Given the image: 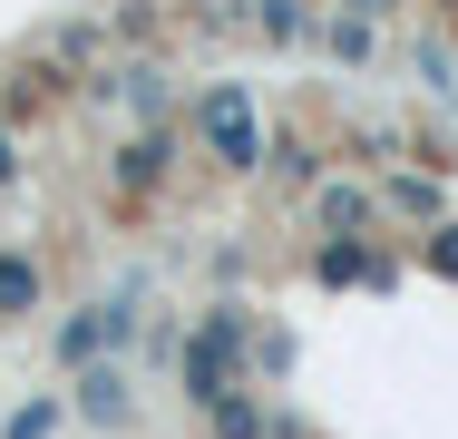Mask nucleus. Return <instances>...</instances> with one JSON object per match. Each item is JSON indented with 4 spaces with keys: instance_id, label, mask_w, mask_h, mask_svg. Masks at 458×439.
<instances>
[{
    "instance_id": "1",
    "label": "nucleus",
    "mask_w": 458,
    "mask_h": 439,
    "mask_svg": "<svg viewBox=\"0 0 458 439\" xmlns=\"http://www.w3.org/2000/svg\"><path fill=\"white\" fill-rule=\"evenodd\" d=\"M234 351H244V323H234V313H215V323L195 332V351H185V391H195L205 410L234 391Z\"/></svg>"
},
{
    "instance_id": "6",
    "label": "nucleus",
    "mask_w": 458,
    "mask_h": 439,
    "mask_svg": "<svg viewBox=\"0 0 458 439\" xmlns=\"http://www.w3.org/2000/svg\"><path fill=\"white\" fill-rule=\"evenodd\" d=\"M215 439H264V410L225 391V400H215Z\"/></svg>"
},
{
    "instance_id": "2",
    "label": "nucleus",
    "mask_w": 458,
    "mask_h": 439,
    "mask_svg": "<svg viewBox=\"0 0 458 439\" xmlns=\"http://www.w3.org/2000/svg\"><path fill=\"white\" fill-rule=\"evenodd\" d=\"M195 127H205V147H215L225 167H254V157H264V137H254V108H244L234 88H215V98L195 108Z\"/></svg>"
},
{
    "instance_id": "10",
    "label": "nucleus",
    "mask_w": 458,
    "mask_h": 439,
    "mask_svg": "<svg viewBox=\"0 0 458 439\" xmlns=\"http://www.w3.org/2000/svg\"><path fill=\"white\" fill-rule=\"evenodd\" d=\"M390 205H400V215H429L439 195H429V176H390Z\"/></svg>"
},
{
    "instance_id": "11",
    "label": "nucleus",
    "mask_w": 458,
    "mask_h": 439,
    "mask_svg": "<svg viewBox=\"0 0 458 439\" xmlns=\"http://www.w3.org/2000/svg\"><path fill=\"white\" fill-rule=\"evenodd\" d=\"M429 273H458V225H439V235H429Z\"/></svg>"
},
{
    "instance_id": "9",
    "label": "nucleus",
    "mask_w": 458,
    "mask_h": 439,
    "mask_svg": "<svg viewBox=\"0 0 458 439\" xmlns=\"http://www.w3.org/2000/svg\"><path fill=\"white\" fill-rule=\"evenodd\" d=\"M361 215H370V205H361V195H352V185H332V195H322V225H332V235H352Z\"/></svg>"
},
{
    "instance_id": "5",
    "label": "nucleus",
    "mask_w": 458,
    "mask_h": 439,
    "mask_svg": "<svg viewBox=\"0 0 458 439\" xmlns=\"http://www.w3.org/2000/svg\"><path fill=\"white\" fill-rule=\"evenodd\" d=\"M117 332H127V313H89V323H69V332H59V351H69V361H89V351L117 342Z\"/></svg>"
},
{
    "instance_id": "8",
    "label": "nucleus",
    "mask_w": 458,
    "mask_h": 439,
    "mask_svg": "<svg viewBox=\"0 0 458 439\" xmlns=\"http://www.w3.org/2000/svg\"><path fill=\"white\" fill-rule=\"evenodd\" d=\"M361 273H380L361 245H332V254H322V283H361Z\"/></svg>"
},
{
    "instance_id": "7",
    "label": "nucleus",
    "mask_w": 458,
    "mask_h": 439,
    "mask_svg": "<svg viewBox=\"0 0 458 439\" xmlns=\"http://www.w3.org/2000/svg\"><path fill=\"white\" fill-rule=\"evenodd\" d=\"M117 176H127V185H157V176H166V137H147V147H127V167H117Z\"/></svg>"
},
{
    "instance_id": "3",
    "label": "nucleus",
    "mask_w": 458,
    "mask_h": 439,
    "mask_svg": "<svg viewBox=\"0 0 458 439\" xmlns=\"http://www.w3.org/2000/svg\"><path fill=\"white\" fill-rule=\"evenodd\" d=\"M30 303H39V263H30V254H0V323L30 313Z\"/></svg>"
},
{
    "instance_id": "12",
    "label": "nucleus",
    "mask_w": 458,
    "mask_h": 439,
    "mask_svg": "<svg viewBox=\"0 0 458 439\" xmlns=\"http://www.w3.org/2000/svg\"><path fill=\"white\" fill-rule=\"evenodd\" d=\"M352 10H361V20H380V10H390V0H352Z\"/></svg>"
},
{
    "instance_id": "4",
    "label": "nucleus",
    "mask_w": 458,
    "mask_h": 439,
    "mask_svg": "<svg viewBox=\"0 0 458 439\" xmlns=\"http://www.w3.org/2000/svg\"><path fill=\"white\" fill-rule=\"evenodd\" d=\"M79 410H89V420H127V381H117V371H89V381H79Z\"/></svg>"
}]
</instances>
